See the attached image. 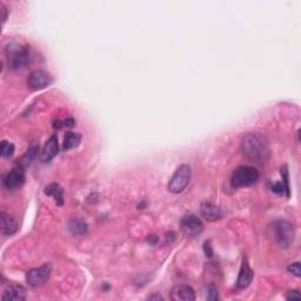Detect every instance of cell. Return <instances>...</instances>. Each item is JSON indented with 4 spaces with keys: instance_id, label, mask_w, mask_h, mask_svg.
I'll return each mask as SVG.
<instances>
[{
    "instance_id": "484cf974",
    "label": "cell",
    "mask_w": 301,
    "mask_h": 301,
    "mask_svg": "<svg viewBox=\"0 0 301 301\" xmlns=\"http://www.w3.org/2000/svg\"><path fill=\"white\" fill-rule=\"evenodd\" d=\"M205 252H206V255H209V257H212L213 251H212V248L210 247L209 242H205Z\"/></svg>"
},
{
    "instance_id": "3957f363",
    "label": "cell",
    "mask_w": 301,
    "mask_h": 301,
    "mask_svg": "<svg viewBox=\"0 0 301 301\" xmlns=\"http://www.w3.org/2000/svg\"><path fill=\"white\" fill-rule=\"evenodd\" d=\"M273 238L282 248H288L294 241L296 231L293 225L287 220H275L270 226Z\"/></svg>"
},
{
    "instance_id": "5bb4252c",
    "label": "cell",
    "mask_w": 301,
    "mask_h": 301,
    "mask_svg": "<svg viewBox=\"0 0 301 301\" xmlns=\"http://www.w3.org/2000/svg\"><path fill=\"white\" fill-rule=\"evenodd\" d=\"M58 138L57 135H52L47 143L45 144L43 150H41V160L43 162H50L52 159L58 154Z\"/></svg>"
},
{
    "instance_id": "ffe728a7",
    "label": "cell",
    "mask_w": 301,
    "mask_h": 301,
    "mask_svg": "<svg viewBox=\"0 0 301 301\" xmlns=\"http://www.w3.org/2000/svg\"><path fill=\"white\" fill-rule=\"evenodd\" d=\"M207 299L210 301H216L219 299L218 287H216L214 282H211V284L207 286Z\"/></svg>"
},
{
    "instance_id": "52a82bcc",
    "label": "cell",
    "mask_w": 301,
    "mask_h": 301,
    "mask_svg": "<svg viewBox=\"0 0 301 301\" xmlns=\"http://www.w3.org/2000/svg\"><path fill=\"white\" fill-rule=\"evenodd\" d=\"M53 78L49 72L44 70H35L30 73L27 78V85L33 91H40L52 85Z\"/></svg>"
},
{
    "instance_id": "f1b7e54d",
    "label": "cell",
    "mask_w": 301,
    "mask_h": 301,
    "mask_svg": "<svg viewBox=\"0 0 301 301\" xmlns=\"http://www.w3.org/2000/svg\"><path fill=\"white\" fill-rule=\"evenodd\" d=\"M150 300H162V297L160 296V294H154V296H150V298H149Z\"/></svg>"
},
{
    "instance_id": "e0dca14e",
    "label": "cell",
    "mask_w": 301,
    "mask_h": 301,
    "mask_svg": "<svg viewBox=\"0 0 301 301\" xmlns=\"http://www.w3.org/2000/svg\"><path fill=\"white\" fill-rule=\"evenodd\" d=\"M68 230L74 236H83L85 234L89 227H87V224L85 221L80 220V219H72L68 222Z\"/></svg>"
},
{
    "instance_id": "83f0119b",
    "label": "cell",
    "mask_w": 301,
    "mask_h": 301,
    "mask_svg": "<svg viewBox=\"0 0 301 301\" xmlns=\"http://www.w3.org/2000/svg\"><path fill=\"white\" fill-rule=\"evenodd\" d=\"M62 126H64V122L59 121V120H58V121H54V124H53V127L54 128H58V129L61 128Z\"/></svg>"
},
{
    "instance_id": "8fae6325",
    "label": "cell",
    "mask_w": 301,
    "mask_h": 301,
    "mask_svg": "<svg viewBox=\"0 0 301 301\" xmlns=\"http://www.w3.org/2000/svg\"><path fill=\"white\" fill-rule=\"evenodd\" d=\"M200 215L207 221H216L222 218V211L214 204L204 203L200 207Z\"/></svg>"
},
{
    "instance_id": "277c9868",
    "label": "cell",
    "mask_w": 301,
    "mask_h": 301,
    "mask_svg": "<svg viewBox=\"0 0 301 301\" xmlns=\"http://www.w3.org/2000/svg\"><path fill=\"white\" fill-rule=\"evenodd\" d=\"M259 179V172L254 167L240 166L232 174V186L234 188L248 187L254 185Z\"/></svg>"
},
{
    "instance_id": "6da1fadb",
    "label": "cell",
    "mask_w": 301,
    "mask_h": 301,
    "mask_svg": "<svg viewBox=\"0 0 301 301\" xmlns=\"http://www.w3.org/2000/svg\"><path fill=\"white\" fill-rule=\"evenodd\" d=\"M241 152L249 161L263 164L269 159L270 147L266 138L257 132L245 135L241 143Z\"/></svg>"
},
{
    "instance_id": "2e32d148",
    "label": "cell",
    "mask_w": 301,
    "mask_h": 301,
    "mask_svg": "<svg viewBox=\"0 0 301 301\" xmlns=\"http://www.w3.org/2000/svg\"><path fill=\"white\" fill-rule=\"evenodd\" d=\"M45 194L53 197L57 205H59V206L64 204V191H62V188L60 187L58 183H51V185L47 186L45 188Z\"/></svg>"
},
{
    "instance_id": "44dd1931",
    "label": "cell",
    "mask_w": 301,
    "mask_h": 301,
    "mask_svg": "<svg viewBox=\"0 0 301 301\" xmlns=\"http://www.w3.org/2000/svg\"><path fill=\"white\" fill-rule=\"evenodd\" d=\"M281 174H282V183H284V187L286 191V195L290 197V185H288V172L286 170V167H284V170L281 168Z\"/></svg>"
},
{
    "instance_id": "30bf717a",
    "label": "cell",
    "mask_w": 301,
    "mask_h": 301,
    "mask_svg": "<svg viewBox=\"0 0 301 301\" xmlns=\"http://www.w3.org/2000/svg\"><path fill=\"white\" fill-rule=\"evenodd\" d=\"M171 299L174 301H193L195 300L194 290L191 286L185 284L177 285L171 292Z\"/></svg>"
},
{
    "instance_id": "4fadbf2b",
    "label": "cell",
    "mask_w": 301,
    "mask_h": 301,
    "mask_svg": "<svg viewBox=\"0 0 301 301\" xmlns=\"http://www.w3.org/2000/svg\"><path fill=\"white\" fill-rule=\"evenodd\" d=\"M26 299L25 287L20 285H11L4 291L1 300L2 301H23Z\"/></svg>"
},
{
    "instance_id": "7a4b0ae2",
    "label": "cell",
    "mask_w": 301,
    "mask_h": 301,
    "mask_svg": "<svg viewBox=\"0 0 301 301\" xmlns=\"http://www.w3.org/2000/svg\"><path fill=\"white\" fill-rule=\"evenodd\" d=\"M6 58L8 68L17 71L26 67L31 62L33 57L30 46L13 43L6 47Z\"/></svg>"
},
{
    "instance_id": "cb8c5ba5",
    "label": "cell",
    "mask_w": 301,
    "mask_h": 301,
    "mask_svg": "<svg viewBox=\"0 0 301 301\" xmlns=\"http://www.w3.org/2000/svg\"><path fill=\"white\" fill-rule=\"evenodd\" d=\"M286 299H287V300H299V299H301L299 291H288L287 294H286Z\"/></svg>"
},
{
    "instance_id": "9a60e30c",
    "label": "cell",
    "mask_w": 301,
    "mask_h": 301,
    "mask_svg": "<svg viewBox=\"0 0 301 301\" xmlns=\"http://www.w3.org/2000/svg\"><path fill=\"white\" fill-rule=\"evenodd\" d=\"M18 228H19L18 222L7 213L1 212V233L4 236H13Z\"/></svg>"
},
{
    "instance_id": "8992f818",
    "label": "cell",
    "mask_w": 301,
    "mask_h": 301,
    "mask_svg": "<svg viewBox=\"0 0 301 301\" xmlns=\"http://www.w3.org/2000/svg\"><path fill=\"white\" fill-rule=\"evenodd\" d=\"M180 227H181L182 233L187 238L194 239L199 237L201 232L204 230V224L200 220L199 216L195 214H185L180 220Z\"/></svg>"
},
{
    "instance_id": "7c38bea8",
    "label": "cell",
    "mask_w": 301,
    "mask_h": 301,
    "mask_svg": "<svg viewBox=\"0 0 301 301\" xmlns=\"http://www.w3.org/2000/svg\"><path fill=\"white\" fill-rule=\"evenodd\" d=\"M253 275H254V273H253L251 267H249L247 260L243 259L241 269H240L239 272V276H238L237 280V287L239 288V290H243V288L248 287L253 280Z\"/></svg>"
},
{
    "instance_id": "d4e9b609",
    "label": "cell",
    "mask_w": 301,
    "mask_h": 301,
    "mask_svg": "<svg viewBox=\"0 0 301 301\" xmlns=\"http://www.w3.org/2000/svg\"><path fill=\"white\" fill-rule=\"evenodd\" d=\"M0 8H1L2 11V23L6 22V19H7V8L5 7V5L2 4V2H0Z\"/></svg>"
},
{
    "instance_id": "5b68a950",
    "label": "cell",
    "mask_w": 301,
    "mask_h": 301,
    "mask_svg": "<svg viewBox=\"0 0 301 301\" xmlns=\"http://www.w3.org/2000/svg\"><path fill=\"white\" fill-rule=\"evenodd\" d=\"M191 174L192 171L188 165H180L168 182V191L174 194L181 193L182 191H185V188L189 183V180H191Z\"/></svg>"
},
{
    "instance_id": "9c48e42d",
    "label": "cell",
    "mask_w": 301,
    "mask_h": 301,
    "mask_svg": "<svg viewBox=\"0 0 301 301\" xmlns=\"http://www.w3.org/2000/svg\"><path fill=\"white\" fill-rule=\"evenodd\" d=\"M24 182H25V171H24L23 166L14 167L2 179L4 186L10 191L19 189L24 185Z\"/></svg>"
},
{
    "instance_id": "ac0fdd59",
    "label": "cell",
    "mask_w": 301,
    "mask_h": 301,
    "mask_svg": "<svg viewBox=\"0 0 301 301\" xmlns=\"http://www.w3.org/2000/svg\"><path fill=\"white\" fill-rule=\"evenodd\" d=\"M81 143V137L79 134L73 133V132H68L66 133L64 138V145H62V150H73L75 147H78Z\"/></svg>"
},
{
    "instance_id": "4316f807",
    "label": "cell",
    "mask_w": 301,
    "mask_h": 301,
    "mask_svg": "<svg viewBox=\"0 0 301 301\" xmlns=\"http://www.w3.org/2000/svg\"><path fill=\"white\" fill-rule=\"evenodd\" d=\"M74 125H75V121H74V119H72V118L66 119L64 121V126H67V127H73Z\"/></svg>"
},
{
    "instance_id": "ba28073f",
    "label": "cell",
    "mask_w": 301,
    "mask_h": 301,
    "mask_svg": "<svg viewBox=\"0 0 301 301\" xmlns=\"http://www.w3.org/2000/svg\"><path fill=\"white\" fill-rule=\"evenodd\" d=\"M51 271H52L51 264H44L40 267H37V269L30 270L26 274L27 284L32 286V287L43 286L46 282V280L50 278Z\"/></svg>"
},
{
    "instance_id": "d6986e66",
    "label": "cell",
    "mask_w": 301,
    "mask_h": 301,
    "mask_svg": "<svg viewBox=\"0 0 301 301\" xmlns=\"http://www.w3.org/2000/svg\"><path fill=\"white\" fill-rule=\"evenodd\" d=\"M14 153V145L8 143L7 140H2L1 143V155L4 158H10Z\"/></svg>"
},
{
    "instance_id": "7402d4cb",
    "label": "cell",
    "mask_w": 301,
    "mask_h": 301,
    "mask_svg": "<svg viewBox=\"0 0 301 301\" xmlns=\"http://www.w3.org/2000/svg\"><path fill=\"white\" fill-rule=\"evenodd\" d=\"M287 271L291 273V274L296 275V276H300L301 272H300V264L299 263H294L290 265V266L287 267Z\"/></svg>"
},
{
    "instance_id": "603a6c76",
    "label": "cell",
    "mask_w": 301,
    "mask_h": 301,
    "mask_svg": "<svg viewBox=\"0 0 301 301\" xmlns=\"http://www.w3.org/2000/svg\"><path fill=\"white\" fill-rule=\"evenodd\" d=\"M272 192H274L276 194H284L285 187L282 182H275L272 185Z\"/></svg>"
}]
</instances>
